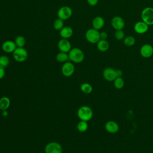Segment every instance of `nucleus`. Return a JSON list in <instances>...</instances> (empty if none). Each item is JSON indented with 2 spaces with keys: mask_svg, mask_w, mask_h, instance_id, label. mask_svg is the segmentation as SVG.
<instances>
[{
  "mask_svg": "<svg viewBox=\"0 0 153 153\" xmlns=\"http://www.w3.org/2000/svg\"><path fill=\"white\" fill-rule=\"evenodd\" d=\"M69 60L75 63H81L84 59V54L82 50L79 48L75 47L71 48L68 53Z\"/></svg>",
  "mask_w": 153,
  "mask_h": 153,
  "instance_id": "obj_1",
  "label": "nucleus"
},
{
  "mask_svg": "<svg viewBox=\"0 0 153 153\" xmlns=\"http://www.w3.org/2000/svg\"><path fill=\"white\" fill-rule=\"evenodd\" d=\"M93 115V110L90 107L86 105L79 107L77 111V116L80 120L88 121L92 118Z\"/></svg>",
  "mask_w": 153,
  "mask_h": 153,
  "instance_id": "obj_2",
  "label": "nucleus"
},
{
  "mask_svg": "<svg viewBox=\"0 0 153 153\" xmlns=\"http://www.w3.org/2000/svg\"><path fill=\"white\" fill-rule=\"evenodd\" d=\"M13 56L16 61L23 62L27 60L28 53L24 47H17L13 53Z\"/></svg>",
  "mask_w": 153,
  "mask_h": 153,
  "instance_id": "obj_3",
  "label": "nucleus"
},
{
  "mask_svg": "<svg viewBox=\"0 0 153 153\" xmlns=\"http://www.w3.org/2000/svg\"><path fill=\"white\" fill-rule=\"evenodd\" d=\"M87 41L91 44H97V42L100 39V32L99 30L93 28L88 29L85 34Z\"/></svg>",
  "mask_w": 153,
  "mask_h": 153,
  "instance_id": "obj_4",
  "label": "nucleus"
},
{
  "mask_svg": "<svg viewBox=\"0 0 153 153\" xmlns=\"http://www.w3.org/2000/svg\"><path fill=\"white\" fill-rule=\"evenodd\" d=\"M141 18L142 21L148 26L153 25V8L146 7L144 8L141 13Z\"/></svg>",
  "mask_w": 153,
  "mask_h": 153,
  "instance_id": "obj_5",
  "label": "nucleus"
},
{
  "mask_svg": "<svg viewBox=\"0 0 153 153\" xmlns=\"http://www.w3.org/2000/svg\"><path fill=\"white\" fill-rule=\"evenodd\" d=\"M45 153H62V145L57 142H50L48 143L44 148Z\"/></svg>",
  "mask_w": 153,
  "mask_h": 153,
  "instance_id": "obj_6",
  "label": "nucleus"
},
{
  "mask_svg": "<svg viewBox=\"0 0 153 153\" xmlns=\"http://www.w3.org/2000/svg\"><path fill=\"white\" fill-rule=\"evenodd\" d=\"M57 17L63 20L69 19L72 15V10L71 7L65 5L60 7L57 11Z\"/></svg>",
  "mask_w": 153,
  "mask_h": 153,
  "instance_id": "obj_7",
  "label": "nucleus"
},
{
  "mask_svg": "<svg viewBox=\"0 0 153 153\" xmlns=\"http://www.w3.org/2000/svg\"><path fill=\"white\" fill-rule=\"evenodd\" d=\"M61 71L63 75L66 77H69L72 76L75 72V66L72 62H66L63 63Z\"/></svg>",
  "mask_w": 153,
  "mask_h": 153,
  "instance_id": "obj_8",
  "label": "nucleus"
},
{
  "mask_svg": "<svg viewBox=\"0 0 153 153\" xmlns=\"http://www.w3.org/2000/svg\"><path fill=\"white\" fill-rule=\"evenodd\" d=\"M57 47L60 51L65 52V53H69V51L71 50V44L68 39H60L57 43Z\"/></svg>",
  "mask_w": 153,
  "mask_h": 153,
  "instance_id": "obj_9",
  "label": "nucleus"
},
{
  "mask_svg": "<svg viewBox=\"0 0 153 153\" xmlns=\"http://www.w3.org/2000/svg\"><path fill=\"white\" fill-rule=\"evenodd\" d=\"M115 70L116 69L111 67H108L104 69L102 74L104 79L108 81H114L117 78Z\"/></svg>",
  "mask_w": 153,
  "mask_h": 153,
  "instance_id": "obj_10",
  "label": "nucleus"
},
{
  "mask_svg": "<svg viewBox=\"0 0 153 153\" xmlns=\"http://www.w3.org/2000/svg\"><path fill=\"white\" fill-rule=\"evenodd\" d=\"M111 25L115 30H121L125 26V22L121 17L115 16L111 20Z\"/></svg>",
  "mask_w": 153,
  "mask_h": 153,
  "instance_id": "obj_11",
  "label": "nucleus"
},
{
  "mask_svg": "<svg viewBox=\"0 0 153 153\" xmlns=\"http://www.w3.org/2000/svg\"><path fill=\"white\" fill-rule=\"evenodd\" d=\"M140 53L144 58H149L153 54V47L148 44L143 45L140 49Z\"/></svg>",
  "mask_w": 153,
  "mask_h": 153,
  "instance_id": "obj_12",
  "label": "nucleus"
},
{
  "mask_svg": "<svg viewBox=\"0 0 153 153\" xmlns=\"http://www.w3.org/2000/svg\"><path fill=\"white\" fill-rule=\"evenodd\" d=\"M105 128L109 133L114 134L118 131L119 126L117 122L115 121H108L106 123L105 125Z\"/></svg>",
  "mask_w": 153,
  "mask_h": 153,
  "instance_id": "obj_13",
  "label": "nucleus"
},
{
  "mask_svg": "<svg viewBox=\"0 0 153 153\" xmlns=\"http://www.w3.org/2000/svg\"><path fill=\"white\" fill-rule=\"evenodd\" d=\"M17 46L15 44L14 41L8 40L2 43V50L7 53H13V51L16 50Z\"/></svg>",
  "mask_w": 153,
  "mask_h": 153,
  "instance_id": "obj_14",
  "label": "nucleus"
},
{
  "mask_svg": "<svg viewBox=\"0 0 153 153\" xmlns=\"http://www.w3.org/2000/svg\"><path fill=\"white\" fill-rule=\"evenodd\" d=\"M148 25L143 21L137 22L134 26V31L139 34H143L148 30Z\"/></svg>",
  "mask_w": 153,
  "mask_h": 153,
  "instance_id": "obj_15",
  "label": "nucleus"
},
{
  "mask_svg": "<svg viewBox=\"0 0 153 153\" xmlns=\"http://www.w3.org/2000/svg\"><path fill=\"white\" fill-rule=\"evenodd\" d=\"M105 25V20L103 17L100 16H97L94 17L92 21L93 28L97 30L102 29Z\"/></svg>",
  "mask_w": 153,
  "mask_h": 153,
  "instance_id": "obj_16",
  "label": "nucleus"
},
{
  "mask_svg": "<svg viewBox=\"0 0 153 153\" xmlns=\"http://www.w3.org/2000/svg\"><path fill=\"white\" fill-rule=\"evenodd\" d=\"M74 33L73 29L70 26H64L60 30V36L62 38L68 39L71 38Z\"/></svg>",
  "mask_w": 153,
  "mask_h": 153,
  "instance_id": "obj_17",
  "label": "nucleus"
},
{
  "mask_svg": "<svg viewBox=\"0 0 153 153\" xmlns=\"http://www.w3.org/2000/svg\"><path fill=\"white\" fill-rule=\"evenodd\" d=\"M11 101L9 97L7 96H2L0 98V109L1 111L7 110L10 107Z\"/></svg>",
  "mask_w": 153,
  "mask_h": 153,
  "instance_id": "obj_18",
  "label": "nucleus"
},
{
  "mask_svg": "<svg viewBox=\"0 0 153 153\" xmlns=\"http://www.w3.org/2000/svg\"><path fill=\"white\" fill-rule=\"evenodd\" d=\"M109 47V42L106 41V39H100L97 42V48L99 51L102 52L107 51Z\"/></svg>",
  "mask_w": 153,
  "mask_h": 153,
  "instance_id": "obj_19",
  "label": "nucleus"
},
{
  "mask_svg": "<svg viewBox=\"0 0 153 153\" xmlns=\"http://www.w3.org/2000/svg\"><path fill=\"white\" fill-rule=\"evenodd\" d=\"M56 59L57 62L60 63H65L66 62H68V60H69L68 53L60 51L57 54Z\"/></svg>",
  "mask_w": 153,
  "mask_h": 153,
  "instance_id": "obj_20",
  "label": "nucleus"
},
{
  "mask_svg": "<svg viewBox=\"0 0 153 153\" xmlns=\"http://www.w3.org/2000/svg\"><path fill=\"white\" fill-rule=\"evenodd\" d=\"M88 127V124L87 123V121H83V120H80L76 125V128L78 131L83 133L85 132L87 130Z\"/></svg>",
  "mask_w": 153,
  "mask_h": 153,
  "instance_id": "obj_21",
  "label": "nucleus"
},
{
  "mask_svg": "<svg viewBox=\"0 0 153 153\" xmlns=\"http://www.w3.org/2000/svg\"><path fill=\"white\" fill-rule=\"evenodd\" d=\"M80 89L82 93L85 94H90L93 91V87L88 82H84L81 84Z\"/></svg>",
  "mask_w": 153,
  "mask_h": 153,
  "instance_id": "obj_22",
  "label": "nucleus"
},
{
  "mask_svg": "<svg viewBox=\"0 0 153 153\" xmlns=\"http://www.w3.org/2000/svg\"><path fill=\"white\" fill-rule=\"evenodd\" d=\"M15 44L17 47H24L26 45V39L24 36L19 35L15 39Z\"/></svg>",
  "mask_w": 153,
  "mask_h": 153,
  "instance_id": "obj_23",
  "label": "nucleus"
},
{
  "mask_svg": "<svg viewBox=\"0 0 153 153\" xmlns=\"http://www.w3.org/2000/svg\"><path fill=\"white\" fill-rule=\"evenodd\" d=\"M63 20L57 18L53 22V28L56 30H60L64 27V23Z\"/></svg>",
  "mask_w": 153,
  "mask_h": 153,
  "instance_id": "obj_24",
  "label": "nucleus"
},
{
  "mask_svg": "<svg viewBox=\"0 0 153 153\" xmlns=\"http://www.w3.org/2000/svg\"><path fill=\"white\" fill-rule=\"evenodd\" d=\"M114 85L117 89H121L124 85V81L122 77H117L114 81Z\"/></svg>",
  "mask_w": 153,
  "mask_h": 153,
  "instance_id": "obj_25",
  "label": "nucleus"
},
{
  "mask_svg": "<svg viewBox=\"0 0 153 153\" xmlns=\"http://www.w3.org/2000/svg\"><path fill=\"white\" fill-rule=\"evenodd\" d=\"M10 62V60L8 56L5 55L0 56V65L2 66L5 68L9 65Z\"/></svg>",
  "mask_w": 153,
  "mask_h": 153,
  "instance_id": "obj_26",
  "label": "nucleus"
},
{
  "mask_svg": "<svg viewBox=\"0 0 153 153\" xmlns=\"http://www.w3.org/2000/svg\"><path fill=\"white\" fill-rule=\"evenodd\" d=\"M135 38L132 36H128L124 39V44L128 47L132 46L135 44Z\"/></svg>",
  "mask_w": 153,
  "mask_h": 153,
  "instance_id": "obj_27",
  "label": "nucleus"
},
{
  "mask_svg": "<svg viewBox=\"0 0 153 153\" xmlns=\"http://www.w3.org/2000/svg\"><path fill=\"white\" fill-rule=\"evenodd\" d=\"M114 35H115V38L117 40H122L124 38L125 33H124V32L123 30V29H121V30H116Z\"/></svg>",
  "mask_w": 153,
  "mask_h": 153,
  "instance_id": "obj_28",
  "label": "nucleus"
},
{
  "mask_svg": "<svg viewBox=\"0 0 153 153\" xmlns=\"http://www.w3.org/2000/svg\"><path fill=\"white\" fill-rule=\"evenodd\" d=\"M5 74V68L2 66L0 65V79H2Z\"/></svg>",
  "mask_w": 153,
  "mask_h": 153,
  "instance_id": "obj_29",
  "label": "nucleus"
},
{
  "mask_svg": "<svg viewBox=\"0 0 153 153\" xmlns=\"http://www.w3.org/2000/svg\"><path fill=\"white\" fill-rule=\"evenodd\" d=\"M98 1L99 0H87V2L88 4V5L93 7L97 5V4L98 3Z\"/></svg>",
  "mask_w": 153,
  "mask_h": 153,
  "instance_id": "obj_30",
  "label": "nucleus"
},
{
  "mask_svg": "<svg viewBox=\"0 0 153 153\" xmlns=\"http://www.w3.org/2000/svg\"><path fill=\"white\" fill-rule=\"evenodd\" d=\"M108 38V34L106 32H100V39H106Z\"/></svg>",
  "mask_w": 153,
  "mask_h": 153,
  "instance_id": "obj_31",
  "label": "nucleus"
},
{
  "mask_svg": "<svg viewBox=\"0 0 153 153\" xmlns=\"http://www.w3.org/2000/svg\"><path fill=\"white\" fill-rule=\"evenodd\" d=\"M116 76L117 77H121L123 75V71L121 69H116Z\"/></svg>",
  "mask_w": 153,
  "mask_h": 153,
  "instance_id": "obj_32",
  "label": "nucleus"
},
{
  "mask_svg": "<svg viewBox=\"0 0 153 153\" xmlns=\"http://www.w3.org/2000/svg\"><path fill=\"white\" fill-rule=\"evenodd\" d=\"M2 111V116L4 117H6L7 115H8V112L7 111V110H5V111Z\"/></svg>",
  "mask_w": 153,
  "mask_h": 153,
  "instance_id": "obj_33",
  "label": "nucleus"
}]
</instances>
